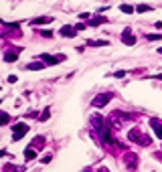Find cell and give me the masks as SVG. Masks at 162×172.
I'll use <instances>...</instances> for the list:
<instances>
[{"mask_svg": "<svg viewBox=\"0 0 162 172\" xmlns=\"http://www.w3.org/2000/svg\"><path fill=\"white\" fill-rule=\"evenodd\" d=\"M43 67H45V63H28V69H33V71H39Z\"/></svg>", "mask_w": 162, "mask_h": 172, "instance_id": "18", "label": "cell"}, {"mask_svg": "<svg viewBox=\"0 0 162 172\" xmlns=\"http://www.w3.org/2000/svg\"><path fill=\"white\" fill-rule=\"evenodd\" d=\"M112 97H114V93H99V95H95L91 99V105L93 107H104V105H107L112 101Z\"/></svg>", "mask_w": 162, "mask_h": 172, "instance_id": "3", "label": "cell"}, {"mask_svg": "<svg viewBox=\"0 0 162 172\" xmlns=\"http://www.w3.org/2000/svg\"><path fill=\"white\" fill-rule=\"evenodd\" d=\"M49 115H51V109H49V107H47L45 112H43V114L39 115V122H47V120H49Z\"/></svg>", "mask_w": 162, "mask_h": 172, "instance_id": "15", "label": "cell"}, {"mask_svg": "<svg viewBox=\"0 0 162 172\" xmlns=\"http://www.w3.org/2000/svg\"><path fill=\"white\" fill-rule=\"evenodd\" d=\"M26 132H28V126H26L24 122H18L16 126L12 128V142H18V140H23Z\"/></svg>", "mask_w": 162, "mask_h": 172, "instance_id": "2", "label": "cell"}, {"mask_svg": "<svg viewBox=\"0 0 162 172\" xmlns=\"http://www.w3.org/2000/svg\"><path fill=\"white\" fill-rule=\"evenodd\" d=\"M41 34H43V36H49V39L53 36V33H51V31H43V33H41Z\"/></svg>", "mask_w": 162, "mask_h": 172, "instance_id": "23", "label": "cell"}, {"mask_svg": "<svg viewBox=\"0 0 162 172\" xmlns=\"http://www.w3.org/2000/svg\"><path fill=\"white\" fill-rule=\"evenodd\" d=\"M122 41H124V45H136V39H134V34H132V31L130 28H126L124 31V34H122Z\"/></svg>", "mask_w": 162, "mask_h": 172, "instance_id": "6", "label": "cell"}, {"mask_svg": "<svg viewBox=\"0 0 162 172\" xmlns=\"http://www.w3.org/2000/svg\"><path fill=\"white\" fill-rule=\"evenodd\" d=\"M39 57H41V61H43L45 65H57V63H61V61L65 59V55H61V57H49L47 53H41Z\"/></svg>", "mask_w": 162, "mask_h": 172, "instance_id": "5", "label": "cell"}, {"mask_svg": "<svg viewBox=\"0 0 162 172\" xmlns=\"http://www.w3.org/2000/svg\"><path fill=\"white\" fill-rule=\"evenodd\" d=\"M150 126H152V130L156 132V136L162 140V124L158 122V120H150Z\"/></svg>", "mask_w": 162, "mask_h": 172, "instance_id": "8", "label": "cell"}, {"mask_svg": "<svg viewBox=\"0 0 162 172\" xmlns=\"http://www.w3.org/2000/svg\"><path fill=\"white\" fill-rule=\"evenodd\" d=\"M97 172H109V170H107L105 166H101V168H97Z\"/></svg>", "mask_w": 162, "mask_h": 172, "instance_id": "25", "label": "cell"}, {"mask_svg": "<svg viewBox=\"0 0 162 172\" xmlns=\"http://www.w3.org/2000/svg\"><path fill=\"white\" fill-rule=\"evenodd\" d=\"M16 57H18V55H16V53H6V55H4V61H6V63H12V61H16Z\"/></svg>", "mask_w": 162, "mask_h": 172, "instance_id": "14", "label": "cell"}, {"mask_svg": "<svg viewBox=\"0 0 162 172\" xmlns=\"http://www.w3.org/2000/svg\"><path fill=\"white\" fill-rule=\"evenodd\" d=\"M91 126H93V128H97L99 132H104V130H105V126H104V117H101V115H93V117H91Z\"/></svg>", "mask_w": 162, "mask_h": 172, "instance_id": "7", "label": "cell"}, {"mask_svg": "<svg viewBox=\"0 0 162 172\" xmlns=\"http://www.w3.org/2000/svg\"><path fill=\"white\" fill-rule=\"evenodd\" d=\"M128 140H130V142H136V144H140V146H150V142H152L150 138L144 136V134H142V130H138V128H136V130H130Z\"/></svg>", "mask_w": 162, "mask_h": 172, "instance_id": "1", "label": "cell"}, {"mask_svg": "<svg viewBox=\"0 0 162 172\" xmlns=\"http://www.w3.org/2000/svg\"><path fill=\"white\" fill-rule=\"evenodd\" d=\"M24 158H26V160H33V158H36V148L33 146V144L24 150Z\"/></svg>", "mask_w": 162, "mask_h": 172, "instance_id": "9", "label": "cell"}, {"mask_svg": "<svg viewBox=\"0 0 162 172\" xmlns=\"http://www.w3.org/2000/svg\"><path fill=\"white\" fill-rule=\"evenodd\" d=\"M124 162H126V166L130 170H136V168H138V156H136L134 152H128L126 156H124Z\"/></svg>", "mask_w": 162, "mask_h": 172, "instance_id": "4", "label": "cell"}, {"mask_svg": "<svg viewBox=\"0 0 162 172\" xmlns=\"http://www.w3.org/2000/svg\"><path fill=\"white\" fill-rule=\"evenodd\" d=\"M6 154H8L6 150H0V158H2V156H6Z\"/></svg>", "mask_w": 162, "mask_h": 172, "instance_id": "26", "label": "cell"}, {"mask_svg": "<svg viewBox=\"0 0 162 172\" xmlns=\"http://www.w3.org/2000/svg\"><path fill=\"white\" fill-rule=\"evenodd\" d=\"M16 81H18L16 75H8V83H16Z\"/></svg>", "mask_w": 162, "mask_h": 172, "instance_id": "22", "label": "cell"}, {"mask_svg": "<svg viewBox=\"0 0 162 172\" xmlns=\"http://www.w3.org/2000/svg\"><path fill=\"white\" fill-rule=\"evenodd\" d=\"M148 10H152V6H148V4H138L136 6V12H148Z\"/></svg>", "mask_w": 162, "mask_h": 172, "instance_id": "16", "label": "cell"}, {"mask_svg": "<svg viewBox=\"0 0 162 172\" xmlns=\"http://www.w3.org/2000/svg\"><path fill=\"white\" fill-rule=\"evenodd\" d=\"M89 45L91 47H105V45H109L107 41H89Z\"/></svg>", "mask_w": 162, "mask_h": 172, "instance_id": "19", "label": "cell"}, {"mask_svg": "<svg viewBox=\"0 0 162 172\" xmlns=\"http://www.w3.org/2000/svg\"><path fill=\"white\" fill-rule=\"evenodd\" d=\"M120 10L126 12V14H132V12L136 10V8H134V6H130V4H120Z\"/></svg>", "mask_w": 162, "mask_h": 172, "instance_id": "13", "label": "cell"}, {"mask_svg": "<svg viewBox=\"0 0 162 172\" xmlns=\"http://www.w3.org/2000/svg\"><path fill=\"white\" fill-rule=\"evenodd\" d=\"M158 53H160V55H162V49H158Z\"/></svg>", "mask_w": 162, "mask_h": 172, "instance_id": "27", "label": "cell"}, {"mask_svg": "<svg viewBox=\"0 0 162 172\" xmlns=\"http://www.w3.org/2000/svg\"><path fill=\"white\" fill-rule=\"evenodd\" d=\"M83 28H85V24H81V23L75 24V31H83Z\"/></svg>", "mask_w": 162, "mask_h": 172, "instance_id": "24", "label": "cell"}, {"mask_svg": "<svg viewBox=\"0 0 162 172\" xmlns=\"http://www.w3.org/2000/svg\"><path fill=\"white\" fill-rule=\"evenodd\" d=\"M146 39H148V41H160L162 34H146Z\"/></svg>", "mask_w": 162, "mask_h": 172, "instance_id": "20", "label": "cell"}, {"mask_svg": "<svg viewBox=\"0 0 162 172\" xmlns=\"http://www.w3.org/2000/svg\"><path fill=\"white\" fill-rule=\"evenodd\" d=\"M10 124V115L6 112H0V126H8Z\"/></svg>", "mask_w": 162, "mask_h": 172, "instance_id": "11", "label": "cell"}, {"mask_svg": "<svg viewBox=\"0 0 162 172\" xmlns=\"http://www.w3.org/2000/svg\"><path fill=\"white\" fill-rule=\"evenodd\" d=\"M45 23H51V18H47V16H41V18H35L31 24H45Z\"/></svg>", "mask_w": 162, "mask_h": 172, "instance_id": "17", "label": "cell"}, {"mask_svg": "<svg viewBox=\"0 0 162 172\" xmlns=\"http://www.w3.org/2000/svg\"><path fill=\"white\" fill-rule=\"evenodd\" d=\"M85 172H89V170H85Z\"/></svg>", "mask_w": 162, "mask_h": 172, "instance_id": "28", "label": "cell"}, {"mask_svg": "<svg viewBox=\"0 0 162 172\" xmlns=\"http://www.w3.org/2000/svg\"><path fill=\"white\" fill-rule=\"evenodd\" d=\"M112 75H114V77H120V79H122V77H126V71H122V69H120V71H114Z\"/></svg>", "mask_w": 162, "mask_h": 172, "instance_id": "21", "label": "cell"}, {"mask_svg": "<svg viewBox=\"0 0 162 172\" xmlns=\"http://www.w3.org/2000/svg\"><path fill=\"white\" fill-rule=\"evenodd\" d=\"M104 23H107L104 16H93L91 20H89V24H91V26H99V24H104Z\"/></svg>", "mask_w": 162, "mask_h": 172, "instance_id": "12", "label": "cell"}, {"mask_svg": "<svg viewBox=\"0 0 162 172\" xmlns=\"http://www.w3.org/2000/svg\"><path fill=\"white\" fill-rule=\"evenodd\" d=\"M59 33L63 34V36H71V39H73V36H75V33H77V31H75V26H63V28H61V31H59Z\"/></svg>", "mask_w": 162, "mask_h": 172, "instance_id": "10", "label": "cell"}]
</instances>
